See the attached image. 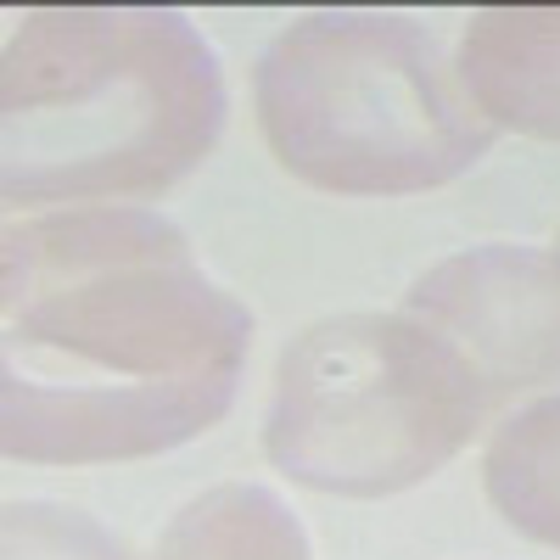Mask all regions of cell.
<instances>
[{
    "label": "cell",
    "mask_w": 560,
    "mask_h": 560,
    "mask_svg": "<svg viewBox=\"0 0 560 560\" xmlns=\"http://www.w3.org/2000/svg\"><path fill=\"white\" fill-rule=\"evenodd\" d=\"M158 560H308L298 522L264 488H219L168 527Z\"/></svg>",
    "instance_id": "7"
},
{
    "label": "cell",
    "mask_w": 560,
    "mask_h": 560,
    "mask_svg": "<svg viewBox=\"0 0 560 560\" xmlns=\"http://www.w3.org/2000/svg\"><path fill=\"white\" fill-rule=\"evenodd\" d=\"M7 560H124L90 516L57 504H12L7 510Z\"/></svg>",
    "instance_id": "9"
},
{
    "label": "cell",
    "mask_w": 560,
    "mask_h": 560,
    "mask_svg": "<svg viewBox=\"0 0 560 560\" xmlns=\"http://www.w3.org/2000/svg\"><path fill=\"white\" fill-rule=\"evenodd\" d=\"M264 129L287 168L331 191H415L477 163L471 124L409 23L314 18L280 34L258 73Z\"/></svg>",
    "instance_id": "3"
},
{
    "label": "cell",
    "mask_w": 560,
    "mask_h": 560,
    "mask_svg": "<svg viewBox=\"0 0 560 560\" xmlns=\"http://www.w3.org/2000/svg\"><path fill=\"white\" fill-rule=\"evenodd\" d=\"M247 314L147 213H73L12 236L7 448L107 459L191 438L230 404Z\"/></svg>",
    "instance_id": "1"
},
{
    "label": "cell",
    "mask_w": 560,
    "mask_h": 560,
    "mask_svg": "<svg viewBox=\"0 0 560 560\" xmlns=\"http://www.w3.org/2000/svg\"><path fill=\"white\" fill-rule=\"evenodd\" d=\"M224 96L174 18H34L7 68V197H135L191 168Z\"/></svg>",
    "instance_id": "2"
},
{
    "label": "cell",
    "mask_w": 560,
    "mask_h": 560,
    "mask_svg": "<svg viewBox=\"0 0 560 560\" xmlns=\"http://www.w3.org/2000/svg\"><path fill=\"white\" fill-rule=\"evenodd\" d=\"M488 387L415 319H325L280 353L269 459L331 493H387L443 465L482 415Z\"/></svg>",
    "instance_id": "4"
},
{
    "label": "cell",
    "mask_w": 560,
    "mask_h": 560,
    "mask_svg": "<svg viewBox=\"0 0 560 560\" xmlns=\"http://www.w3.org/2000/svg\"><path fill=\"white\" fill-rule=\"evenodd\" d=\"M465 79L488 113L560 135V18H482L465 39Z\"/></svg>",
    "instance_id": "6"
},
{
    "label": "cell",
    "mask_w": 560,
    "mask_h": 560,
    "mask_svg": "<svg viewBox=\"0 0 560 560\" xmlns=\"http://www.w3.org/2000/svg\"><path fill=\"white\" fill-rule=\"evenodd\" d=\"M488 493L522 533L560 549V398L516 415L493 438Z\"/></svg>",
    "instance_id": "8"
},
{
    "label": "cell",
    "mask_w": 560,
    "mask_h": 560,
    "mask_svg": "<svg viewBox=\"0 0 560 560\" xmlns=\"http://www.w3.org/2000/svg\"><path fill=\"white\" fill-rule=\"evenodd\" d=\"M409 308L438 331L488 393L533 387L560 370V280L544 258L488 247L420 280Z\"/></svg>",
    "instance_id": "5"
}]
</instances>
